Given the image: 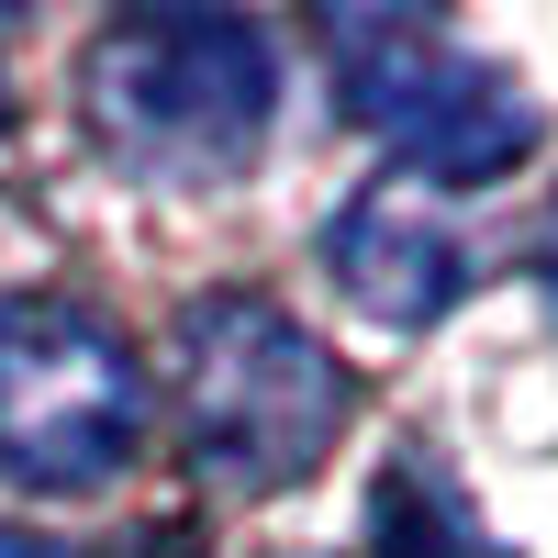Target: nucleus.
Returning <instances> with one entry per match:
<instances>
[{
	"label": "nucleus",
	"instance_id": "5",
	"mask_svg": "<svg viewBox=\"0 0 558 558\" xmlns=\"http://www.w3.org/2000/svg\"><path fill=\"white\" fill-rule=\"evenodd\" d=\"M324 268H336V291L391 324V336H425V324H447L458 302L481 291V235L458 223L447 191H425V179H357V191L324 213Z\"/></svg>",
	"mask_w": 558,
	"mask_h": 558
},
{
	"label": "nucleus",
	"instance_id": "2",
	"mask_svg": "<svg viewBox=\"0 0 558 558\" xmlns=\"http://www.w3.org/2000/svg\"><path fill=\"white\" fill-rule=\"evenodd\" d=\"M101 157L157 191H223L279 123V45L246 12H123L78 57Z\"/></svg>",
	"mask_w": 558,
	"mask_h": 558
},
{
	"label": "nucleus",
	"instance_id": "4",
	"mask_svg": "<svg viewBox=\"0 0 558 558\" xmlns=\"http://www.w3.org/2000/svg\"><path fill=\"white\" fill-rule=\"evenodd\" d=\"M146 458V357L68 291L0 302V481L78 502Z\"/></svg>",
	"mask_w": 558,
	"mask_h": 558
},
{
	"label": "nucleus",
	"instance_id": "7",
	"mask_svg": "<svg viewBox=\"0 0 558 558\" xmlns=\"http://www.w3.org/2000/svg\"><path fill=\"white\" fill-rule=\"evenodd\" d=\"M525 268H536V302L558 313V202L536 213V246H525Z\"/></svg>",
	"mask_w": 558,
	"mask_h": 558
},
{
	"label": "nucleus",
	"instance_id": "8",
	"mask_svg": "<svg viewBox=\"0 0 558 558\" xmlns=\"http://www.w3.org/2000/svg\"><path fill=\"white\" fill-rule=\"evenodd\" d=\"M0 134H12V89H0Z\"/></svg>",
	"mask_w": 558,
	"mask_h": 558
},
{
	"label": "nucleus",
	"instance_id": "3",
	"mask_svg": "<svg viewBox=\"0 0 558 558\" xmlns=\"http://www.w3.org/2000/svg\"><path fill=\"white\" fill-rule=\"evenodd\" d=\"M324 68H336V112L357 134H380L402 179L425 191H492L536 157V101L525 78L481 57L458 23L425 12H324Z\"/></svg>",
	"mask_w": 558,
	"mask_h": 558
},
{
	"label": "nucleus",
	"instance_id": "6",
	"mask_svg": "<svg viewBox=\"0 0 558 558\" xmlns=\"http://www.w3.org/2000/svg\"><path fill=\"white\" fill-rule=\"evenodd\" d=\"M368 558H514V547L481 525V502H470L447 447L402 436L380 458V481H368Z\"/></svg>",
	"mask_w": 558,
	"mask_h": 558
},
{
	"label": "nucleus",
	"instance_id": "1",
	"mask_svg": "<svg viewBox=\"0 0 558 558\" xmlns=\"http://www.w3.org/2000/svg\"><path fill=\"white\" fill-rule=\"evenodd\" d=\"M168 413H179V447H191V470L213 492L279 502L336 458L357 380L291 302L202 291L179 313V347H168Z\"/></svg>",
	"mask_w": 558,
	"mask_h": 558
}]
</instances>
